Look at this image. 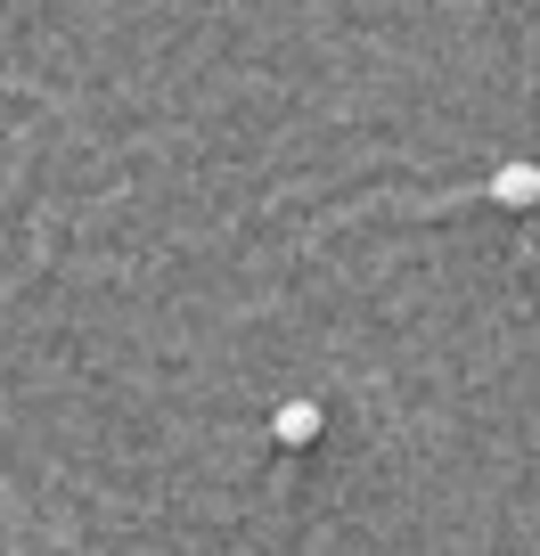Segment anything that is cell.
I'll return each mask as SVG.
<instances>
[{"label": "cell", "instance_id": "6da1fadb", "mask_svg": "<svg viewBox=\"0 0 540 556\" xmlns=\"http://www.w3.org/2000/svg\"><path fill=\"white\" fill-rule=\"evenodd\" d=\"M271 442H279V451H312V442H319V401H279Z\"/></svg>", "mask_w": 540, "mask_h": 556}, {"label": "cell", "instance_id": "7a4b0ae2", "mask_svg": "<svg viewBox=\"0 0 540 556\" xmlns=\"http://www.w3.org/2000/svg\"><path fill=\"white\" fill-rule=\"evenodd\" d=\"M491 205L532 213L540 205V164H500V173H491Z\"/></svg>", "mask_w": 540, "mask_h": 556}]
</instances>
